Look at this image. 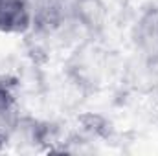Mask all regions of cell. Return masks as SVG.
I'll list each match as a JSON object with an SVG mask.
<instances>
[{"label": "cell", "instance_id": "1", "mask_svg": "<svg viewBox=\"0 0 158 156\" xmlns=\"http://www.w3.org/2000/svg\"><path fill=\"white\" fill-rule=\"evenodd\" d=\"M70 22V0H31V31L48 37Z\"/></svg>", "mask_w": 158, "mask_h": 156}, {"label": "cell", "instance_id": "2", "mask_svg": "<svg viewBox=\"0 0 158 156\" xmlns=\"http://www.w3.org/2000/svg\"><path fill=\"white\" fill-rule=\"evenodd\" d=\"M131 39L136 48L147 61L158 59V6H147L138 15Z\"/></svg>", "mask_w": 158, "mask_h": 156}, {"label": "cell", "instance_id": "3", "mask_svg": "<svg viewBox=\"0 0 158 156\" xmlns=\"http://www.w3.org/2000/svg\"><path fill=\"white\" fill-rule=\"evenodd\" d=\"M109 7L103 0H70V20L96 37L105 30Z\"/></svg>", "mask_w": 158, "mask_h": 156}, {"label": "cell", "instance_id": "4", "mask_svg": "<svg viewBox=\"0 0 158 156\" xmlns=\"http://www.w3.org/2000/svg\"><path fill=\"white\" fill-rule=\"evenodd\" d=\"M0 31L6 35L31 31V0H0Z\"/></svg>", "mask_w": 158, "mask_h": 156}, {"label": "cell", "instance_id": "5", "mask_svg": "<svg viewBox=\"0 0 158 156\" xmlns=\"http://www.w3.org/2000/svg\"><path fill=\"white\" fill-rule=\"evenodd\" d=\"M19 83L15 77L2 76L0 77V114L19 109Z\"/></svg>", "mask_w": 158, "mask_h": 156}]
</instances>
